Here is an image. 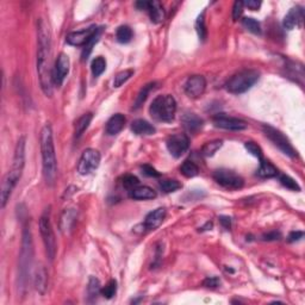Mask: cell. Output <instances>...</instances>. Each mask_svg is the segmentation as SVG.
I'll use <instances>...</instances> for the list:
<instances>
[{"mask_svg":"<svg viewBox=\"0 0 305 305\" xmlns=\"http://www.w3.org/2000/svg\"><path fill=\"white\" fill-rule=\"evenodd\" d=\"M260 79V73L255 69H243L235 74L231 79L227 82V91L232 95H241L247 92Z\"/></svg>","mask_w":305,"mask_h":305,"instance_id":"6","label":"cell"},{"mask_svg":"<svg viewBox=\"0 0 305 305\" xmlns=\"http://www.w3.org/2000/svg\"><path fill=\"white\" fill-rule=\"evenodd\" d=\"M92 118H93V114L88 112V114H82V116L76 120V127H74V136H76V140L77 138L81 137L82 133H84L85 131H86L87 128L90 127L91 120H92Z\"/></svg>","mask_w":305,"mask_h":305,"instance_id":"25","label":"cell"},{"mask_svg":"<svg viewBox=\"0 0 305 305\" xmlns=\"http://www.w3.org/2000/svg\"><path fill=\"white\" fill-rule=\"evenodd\" d=\"M125 122H127V119H125L124 114H114V116L108 120V123H106V127H105L106 133L111 136L117 135V133L123 130V128H124V125H125Z\"/></svg>","mask_w":305,"mask_h":305,"instance_id":"20","label":"cell"},{"mask_svg":"<svg viewBox=\"0 0 305 305\" xmlns=\"http://www.w3.org/2000/svg\"><path fill=\"white\" fill-rule=\"evenodd\" d=\"M39 232H41L42 240H43L45 251L50 260H54L56 254V240L53 230L52 222H50L49 211H45L39 219Z\"/></svg>","mask_w":305,"mask_h":305,"instance_id":"7","label":"cell"},{"mask_svg":"<svg viewBox=\"0 0 305 305\" xmlns=\"http://www.w3.org/2000/svg\"><path fill=\"white\" fill-rule=\"evenodd\" d=\"M196 30L198 34V37L202 41H205L208 36V30H207V25H205V11L202 12V15L197 18L196 22Z\"/></svg>","mask_w":305,"mask_h":305,"instance_id":"36","label":"cell"},{"mask_svg":"<svg viewBox=\"0 0 305 305\" xmlns=\"http://www.w3.org/2000/svg\"><path fill=\"white\" fill-rule=\"evenodd\" d=\"M207 80L203 76H192L185 82V93L190 98H199L204 95Z\"/></svg>","mask_w":305,"mask_h":305,"instance_id":"14","label":"cell"},{"mask_svg":"<svg viewBox=\"0 0 305 305\" xmlns=\"http://www.w3.org/2000/svg\"><path fill=\"white\" fill-rule=\"evenodd\" d=\"M280 236H282L280 232L272 231V232H268V234H265L264 236H262V239H264L265 241H275V240H279Z\"/></svg>","mask_w":305,"mask_h":305,"instance_id":"47","label":"cell"},{"mask_svg":"<svg viewBox=\"0 0 305 305\" xmlns=\"http://www.w3.org/2000/svg\"><path fill=\"white\" fill-rule=\"evenodd\" d=\"M219 222H221L222 226L226 229H230V227H231V218L228 217V216H221L219 217Z\"/></svg>","mask_w":305,"mask_h":305,"instance_id":"48","label":"cell"},{"mask_svg":"<svg viewBox=\"0 0 305 305\" xmlns=\"http://www.w3.org/2000/svg\"><path fill=\"white\" fill-rule=\"evenodd\" d=\"M243 6H245L243 1H235L234 7H232V19H234L235 22L239 20V18L242 16Z\"/></svg>","mask_w":305,"mask_h":305,"instance_id":"42","label":"cell"},{"mask_svg":"<svg viewBox=\"0 0 305 305\" xmlns=\"http://www.w3.org/2000/svg\"><path fill=\"white\" fill-rule=\"evenodd\" d=\"M213 179L218 185L228 190H239L245 185L242 176H240L234 171L230 170H217L213 173Z\"/></svg>","mask_w":305,"mask_h":305,"instance_id":"9","label":"cell"},{"mask_svg":"<svg viewBox=\"0 0 305 305\" xmlns=\"http://www.w3.org/2000/svg\"><path fill=\"white\" fill-rule=\"evenodd\" d=\"M98 26L95 25H91L86 29H82V30L79 31H74V33H71L67 36L66 41L67 43L74 45V47H80V45H84L90 41L93 37V35L97 33Z\"/></svg>","mask_w":305,"mask_h":305,"instance_id":"15","label":"cell"},{"mask_svg":"<svg viewBox=\"0 0 305 305\" xmlns=\"http://www.w3.org/2000/svg\"><path fill=\"white\" fill-rule=\"evenodd\" d=\"M101 33H103V28H98L97 33L93 35L92 38H91L90 41H88L87 43L85 44L84 50H82V55H81L82 61H86L87 60L88 56H90L91 53H92V49H93V47H95V44L97 43V42L99 41V38H100Z\"/></svg>","mask_w":305,"mask_h":305,"instance_id":"28","label":"cell"},{"mask_svg":"<svg viewBox=\"0 0 305 305\" xmlns=\"http://www.w3.org/2000/svg\"><path fill=\"white\" fill-rule=\"evenodd\" d=\"M242 25L247 29L250 33L255 34V35H260L261 34V25L260 23L256 19L250 17H246L242 19Z\"/></svg>","mask_w":305,"mask_h":305,"instance_id":"35","label":"cell"},{"mask_svg":"<svg viewBox=\"0 0 305 305\" xmlns=\"http://www.w3.org/2000/svg\"><path fill=\"white\" fill-rule=\"evenodd\" d=\"M203 119L198 117L196 114H191V112H186L181 117V124L185 129L191 133H196L199 131L203 127Z\"/></svg>","mask_w":305,"mask_h":305,"instance_id":"18","label":"cell"},{"mask_svg":"<svg viewBox=\"0 0 305 305\" xmlns=\"http://www.w3.org/2000/svg\"><path fill=\"white\" fill-rule=\"evenodd\" d=\"M176 112V101L171 95H157L152 100L151 108H149V114L152 117V119L157 122L171 123L174 119Z\"/></svg>","mask_w":305,"mask_h":305,"instance_id":"5","label":"cell"},{"mask_svg":"<svg viewBox=\"0 0 305 305\" xmlns=\"http://www.w3.org/2000/svg\"><path fill=\"white\" fill-rule=\"evenodd\" d=\"M279 180H280V183H282V185L284 187H286V189L291 190V191H296V192L301 191V186H299L298 183H297L294 179L291 178V176L282 174L279 176Z\"/></svg>","mask_w":305,"mask_h":305,"instance_id":"38","label":"cell"},{"mask_svg":"<svg viewBox=\"0 0 305 305\" xmlns=\"http://www.w3.org/2000/svg\"><path fill=\"white\" fill-rule=\"evenodd\" d=\"M219 284H221V280H219L217 277H210V278H207V279L204 280L203 285H204L205 287L215 288V287H218Z\"/></svg>","mask_w":305,"mask_h":305,"instance_id":"44","label":"cell"},{"mask_svg":"<svg viewBox=\"0 0 305 305\" xmlns=\"http://www.w3.org/2000/svg\"><path fill=\"white\" fill-rule=\"evenodd\" d=\"M76 209H66L62 212L60 218V223H58V227H60V231L62 234H68L71 231V229L73 228L74 223H76Z\"/></svg>","mask_w":305,"mask_h":305,"instance_id":"19","label":"cell"},{"mask_svg":"<svg viewBox=\"0 0 305 305\" xmlns=\"http://www.w3.org/2000/svg\"><path fill=\"white\" fill-rule=\"evenodd\" d=\"M69 66H71V62H69L68 55H66L65 53H61L56 58L54 67H53V84L55 86L60 87L63 84L66 76L69 73Z\"/></svg>","mask_w":305,"mask_h":305,"instance_id":"12","label":"cell"},{"mask_svg":"<svg viewBox=\"0 0 305 305\" xmlns=\"http://www.w3.org/2000/svg\"><path fill=\"white\" fill-rule=\"evenodd\" d=\"M304 17V11L301 6H296L292 7V9L288 11L287 15L284 18L283 25L284 28L287 29V30H292V29L298 26L301 24L302 20H303Z\"/></svg>","mask_w":305,"mask_h":305,"instance_id":"16","label":"cell"},{"mask_svg":"<svg viewBox=\"0 0 305 305\" xmlns=\"http://www.w3.org/2000/svg\"><path fill=\"white\" fill-rule=\"evenodd\" d=\"M25 166V137H20L16 144L12 167L2 179L1 184V208L6 207L12 191L17 186Z\"/></svg>","mask_w":305,"mask_h":305,"instance_id":"2","label":"cell"},{"mask_svg":"<svg viewBox=\"0 0 305 305\" xmlns=\"http://www.w3.org/2000/svg\"><path fill=\"white\" fill-rule=\"evenodd\" d=\"M142 173L147 176H151V178H159L160 176V173L149 165L142 166Z\"/></svg>","mask_w":305,"mask_h":305,"instance_id":"43","label":"cell"},{"mask_svg":"<svg viewBox=\"0 0 305 305\" xmlns=\"http://www.w3.org/2000/svg\"><path fill=\"white\" fill-rule=\"evenodd\" d=\"M116 38L117 41L122 44L129 43L131 38H133V30L130 29V26L128 25L119 26L116 31Z\"/></svg>","mask_w":305,"mask_h":305,"instance_id":"30","label":"cell"},{"mask_svg":"<svg viewBox=\"0 0 305 305\" xmlns=\"http://www.w3.org/2000/svg\"><path fill=\"white\" fill-rule=\"evenodd\" d=\"M131 130L133 133L140 136H149L155 133L154 125L144 119H136L131 123Z\"/></svg>","mask_w":305,"mask_h":305,"instance_id":"21","label":"cell"},{"mask_svg":"<svg viewBox=\"0 0 305 305\" xmlns=\"http://www.w3.org/2000/svg\"><path fill=\"white\" fill-rule=\"evenodd\" d=\"M147 11L149 13L152 22L161 23L165 19V10L161 2L159 1H148L147 4Z\"/></svg>","mask_w":305,"mask_h":305,"instance_id":"22","label":"cell"},{"mask_svg":"<svg viewBox=\"0 0 305 305\" xmlns=\"http://www.w3.org/2000/svg\"><path fill=\"white\" fill-rule=\"evenodd\" d=\"M99 164H100V152L92 148L86 149L79 160L77 172L81 175L91 174L99 167Z\"/></svg>","mask_w":305,"mask_h":305,"instance_id":"10","label":"cell"},{"mask_svg":"<svg viewBox=\"0 0 305 305\" xmlns=\"http://www.w3.org/2000/svg\"><path fill=\"white\" fill-rule=\"evenodd\" d=\"M262 131H264V133L266 135V137L268 138L279 151H282L284 154L287 155V156L290 157L297 156V152L294 151L291 142L288 141V138L284 135L282 131L267 124L262 125Z\"/></svg>","mask_w":305,"mask_h":305,"instance_id":"8","label":"cell"},{"mask_svg":"<svg viewBox=\"0 0 305 305\" xmlns=\"http://www.w3.org/2000/svg\"><path fill=\"white\" fill-rule=\"evenodd\" d=\"M243 4L250 10H259L261 6V1H258V0H248V1L243 2Z\"/></svg>","mask_w":305,"mask_h":305,"instance_id":"46","label":"cell"},{"mask_svg":"<svg viewBox=\"0 0 305 305\" xmlns=\"http://www.w3.org/2000/svg\"><path fill=\"white\" fill-rule=\"evenodd\" d=\"M223 146V141L222 140H213L210 142H207V143L203 146L202 148V154L207 157H211L217 152L219 149Z\"/></svg>","mask_w":305,"mask_h":305,"instance_id":"27","label":"cell"},{"mask_svg":"<svg viewBox=\"0 0 305 305\" xmlns=\"http://www.w3.org/2000/svg\"><path fill=\"white\" fill-rule=\"evenodd\" d=\"M303 236H304L303 231H292L288 235V241H290V242H296V241L303 239Z\"/></svg>","mask_w":305,"mask_h":305,"instance_id":"45","label":"cell"},{"mask_svg":"<svg viewBox=\"0 0 305 305\" xmlns=\"http://www.w3.org/2000/svg\"><path fill=\"white\" fill-rule=\"evenodd\" d=\"M41 152L44 180L47 185L53 186L57 176V161H56L53 129L49 123H47L41 130Z\"/></svg>","mask_w":305,"mask_h":305,"instance_id":"3","label":"cell"},{"mask_svg":"<svg viewBox=\"0 0 305 305\" xmlns=\"http://www.w3.org/2000/svg\"><path fill=\"white\" fill-rule=\"evenodd\" d=\"M33 236H31L30 227H25L23 230V243L22 251L19 256V286L20 290H24L26 287L29 275H30V267L33 265Z\"/></svg>","mask_w":305,"mask_h":305,"instance_id":"4","label":"cell"},{"mask_svg":"<svg viewBox=\"0 0 305 305\" xmlns=\"http://www.w3.org/2000/svg\"><path fill=\"white\" fill-rule=\"evenodd\" d=\"M159 186H160V189H161V191L165 192V193H172V192H175L176 190L181 189V186L183 185H181L178 180H174V179H168V180L160 181Z\"/></svg>","mask_w":305,"mask_h":305,"instance_id":"32","label":"cell"},{"mask_svg":"<svg viewBox=\"0 0 305 305\" xmlns=\"http://www.w3.org/2000/svg\"><path fill=\"white\" fill-rule=\"evenodd\" d=\"M87 292H88V297L93 299L97 298L98 294L101 293L100 282H99L95 277H91L90 282H88V286H87Z\"/></svg>","mask_w":305,"mask_h":305,"instance_id":"34","label":"cell"},{"mask_svg":"<svg viewBox=\"0 0 305 305\" xmlns=\"http://www.w3.org/2000/svg\"><path fill=\"white\" fill-rule=\"evenodd\" d=\"M116 292H117V282L114 279L110 280V282L106 284L105 287L101 288V294L108 299H111L112 297H114Z\"/></svg>","mask_w":305,"mask_h":305,"instance_id":"39","label":"cell"},{"mask_svg":"<svg viewBox=\"0 0 305 305\" xmlns=\"http://www.w3.org/2000/svg\"><path fill=\"white\" fill-rule=\"evenodd\" d=\"M91 69H92V73L95 76H99L105 72L106 69V61L103 56H97L95 60L92 61V65H91Z\"/></svg>","mask_w":305,"mask_h":305,"instance_id":"33","label":"cell"},{"mask_svg":"<svg viewBox=\"0 0 305 305\" xmlns=\"http://www.w3.org/2000/svg\"><path fill=\"white\" fill-rule=\"evenodd\" d=\"M130 197L135 200H147L156 197V192L148 186H137L130 191Z\"/></svg>","mask_w":305,"mask_h":305,"instance_id":"24","label":"cell"},{"mask_svg":"<svg viewBox=\"0 0 305 305\" xmlns=\"http://www.w3.org/2000/svg\"><path fill=\"white\" fill-rule=\"evenodd\" d=\"M34 284H35V288L37 290V292H39L41 294L45 293V290H47V284H48V274H47V269H45L43 266H39L38 268L36 269V273H35V277H34Z\"/></svg>","mask_w":305,"mask_h":305,"instance_id":"23","label":"cell"},{"mask_svg":"<svg viewBox=\"0 0 305 305\" xmlns=\"http://www.w3.org/2000/svg\"><path fill=\"white\" fill-rule=\"evenodd\" d=\"M133 76V69H125V71L119 72L114 80V87H120L122 85H124L131 76Z\"/></svg>","mask_w":305,"mask_h":305,"instance_id":"37","label":"cell"},{"mask_svg":"<svg viewBox=\"0 0 305 305\" xmlns=\"http://www.w3.org/2000/svg\"><path fill=\"white\" fill-rule=\"evenodd\" d=\"M138 179L136 178V176L131 175V174H128L125 175L124 178H123V186L125 187V189H128L129 191H131L133 189H135V187H137L138 185Z\"/></svg>","mask_w":305,"mask_h":305,"instance_id":"41","label":"cell"},{"mask_svg":"<svg viewBox=\"0 0 305 305\" xmlns=\"http://www.w3.org/2000/svg\"><path fill=\"white\" fill-rule=\"evenodd\" d=\"M180 173L184 176H186V178H193V176L198 175L199 168H198V166L194 164L193 161L186 160V161L180 166Z\"/></svg>","mask_w":305,"mask_h":305,"instance_id":"29","label":"cell"},{"mask_svg":"<svg viewBox=\"0 0 305 305\" xmlns=\"http://www.w3.org/2000/svg\"><path fill=\"white\" fill-rule=\"evenodd\" d=\"M245 148L247 149L248 152H250L253 156L258 157L259 160L262 159V149L260 148V146H258V144L255 143V142H246Z\"/></svg>","mask_w":305,"mask_h":305,"instance_id":"40","label":"cell"},{"mask_svg":"<svg viewBox=\"0 0 305 305\" xmlns=\"http://www.w3.org/2000/svg\"><path fill=\"white\" fill-rule=\"evenodd\" d=\"M155 86H156V82H151V84L146 85V86H143V88L140 91V93H138L137 98H136L135 100V105H133V109H138L140 106L142 105V104L146 101L147 97H148L149 93L152 92V90H154Z\"/></svg>","mask_w":305,"mask_h":305,"instance_id":"31","label":"cell"},{"mask_svg":"<svg viewBox=\"0 0 305 305\" xmlns=\"http://www.w3.org/2000/svg\"><path fill=\"white\" fill-rule=\"evenodd\" d=\"M37 74L39 85L47 97L53 95L52 39L49 26L43 19L37 22Z\"/></svg>","mask_w":305,"mask_h":305,"instance_id":"1","label":"cell"},{"mask_svg":"<svg viewBox=\"0 0 305 305\" xmlns=\"http://www.w3.org/2000/svg\"><path fill=\"white\" fill-rule=\"evenodd\" d=\"M258 174L261 176V178H274L279 174L277 168L273 166L271 162L267 161V160L261 159L260 160V167L258 170Z\"/></svg>","mask_w":305,"mask_h":305,"instance_id":"26","label":"cell"},{"mask_svg":"<svg viewBox=\"0 0 305 305\" xmlns=\"http://www.w3.org/2000/svg\"><path fill=\"white\" fill-rule=\"evenodd\" d=\"M215 127L221 128V129L226 130H234V131H241L247 129L248 124L245 120L235 118V117H229L226 114H217L213 117L212 119Z\"/></svg>","mask_w":305,"mask_h":305,"instance_id":"13","label":"cell"},{"mask_svg":"<svg viewBox=\"0 0 305 305\" xmlns=\"http://www.w3.org/2000/svg\"><path fill=\"white\" fill-rule=\"evenodd\" d=\"M166 146L171 155L178 159L187 152L190 147V140L186 133H174L168 137Z\"/></svg>","mask_w":305,"mask_h":305,"instance_id":"11","label":"cell"},{"mask_svg":"<svg viewBox=\"0 0 305 305\" xmlns=\"http://www.w3.org/2000/svg\"><path fill=\"white\" fill-rule=\"evenodd\" d=\"M166 217V210L164 208H157L149 212L144 219V228L147 230H154L159 228Z\"/></svg>","mask_w":305,"mask_h":305,"instance_id":"17","label":"cell"}]
</instances>
